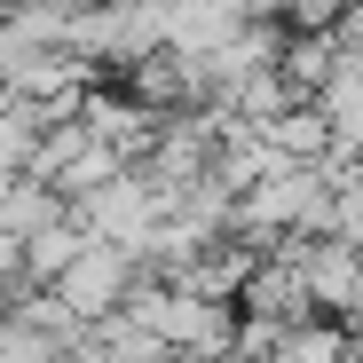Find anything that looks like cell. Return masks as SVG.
<instances>
[{
    "mask_svg": "<svg viewBox=\"0 0 363 363\" xmlns=\"http://www.w3.org/2000/svg\"><path fill=\"white\" fill-rule=\"evenodd\" d=\"M284 253L300 261V284H308V308L316 316H355V300H363V253H355V237H284Z\"/></svg>",
    "mask_w": 363,
    "mask_h": 363,
    "instance_id": "3957f363",
    "label": "cell"
},
{
    "mask_svg": "<svg viewBox=\"0 0 363 363\" xmlns=\"http://www.w3.org/2000/svg\"><path fill=\"white\" fill-rule=\"evenodd\" d=\"M355 253H363V237H355Z\"/></svg>",
    "mask_w": 363,
    "mask_h": 363,
    "instance_id": "4fadbf2b",
    "label": "cell"
},
{
    "mask_svg": "<svg viewBox=\"0 0 363 363\" xmlns=\"http://www.w3.org/2000/svg\"><path fill=\"white\" fill-rule=\"evenodd\" d=\"M206 363H253V355H206Z\"/></svg>",
    "mask_w": 363,
    "mask_h": 363,
    "instance_id": "7c38bea8",
    "label": "cell"
},
{
    "mask_svg": "<svg viewBox=\"0 0 363 363\" xmlns=\"http://www.w3.org/2000/svg\"><path fill=\"white\" fill-rule=\"evenodd\" d=\"M316 103H324V118H332V150L363 158V48H347L340 64H332V79L316 87Z\"/></svg>",
    "mask_w": 363,
    "mask_h": 363,
    "instance_id": "5b68a950",
    "label": "cell"
},
{
    "mask_svg": "<svg viewBox=\"0 0 363 363\" xmlns=\"http://www.w3.org/2000/svg\"><path fill=\"white\" fill-rule=\"evenodd\" d=\"M355 363H363V355H355Z\"/></svg>",
    "mask_w": 363,
    "mask_h": 363,
    "instance_id": "5bb4252c",
    "label": "cell"
},
{
    "mask_svg": "<svg viewBox=\"0 0 363 363\" xmlns=\"http://www.w3.org/2000/svg\"><path fill=\"white\" fill-rule=\"evenodd\" d=\"M261 135H269L284 158H324V150H332V118H324V103H316V95H292L284 111H269V118H261Z\"/></svg>",
    "mask_w": 363,
    "mask_h": 363,
    "instance_id": "8992f818",
    "label": "cell"
},
{
    "mask_svg": "<svg viewBox=\"0 0 363 363\" xmlns=\"http://www.w3.org/2000/svg\"><path fill=\"white\" fill-rule=\"evenodd\" d=\"M72 213L87 221V237H111V245H127V253L143 261L150 229H158V213H166V190L150 182V166H118L111 182H95L87 198H72Z\"/></svg>",
    "mask_w": 363,
    "mask_h": 363,
    "instance_id": "6da1fadb",
    "label": "cell"
},
{
    "mask_svg": "<svg viewBox=\"0 0 363 363\" xmlns=\"http://www.w3.org/2000/svg\"><path fill=\"white\" fill-rule=\"evenodd\" d=\"M269 363H355V340L332 316H292L269 347Z\"/></svg>",
    "mask_w": 363,
    "mask_h": 363,
    "instance_id": "ba28073f",
    "label": "cell"
},
{
    "mask_svg": "<svg viewBox=\"0 0 363 363\" xmlns=\"http://www.w3.org/2000/svg\"><path fill=\"white\" fill-rule=\"evenodd\" d=\"M87 340H95L103 363H166V355H174V347H166L143 316H127V308H111L103 324H87Z\"/></svg>",
    "mask_w": 363,
    "mask_h": 363,
    "instance_id": "9c48e42d",
    "label": "cell"
},
{
    "mask_svg": "<svg viewBox=\"0 0 363 363\" xmlns=\"http://www.w3.org/2000/svg\"><path fill=\"white\" fill-rule=\"evenodd\" d=\"M340 55H347V48H340V32H332V24H300V32L284 40V55H277V72H284L300 95H316V87L332 79Z\"/></svg>",
    "mask_w": 363,
    "mask_h": 363,
    "instance_id": "52a82bcc",
    "label": "cell"
},
{
    "mask_svg": "<svg viewBox=\"0 0 363 363\" xmlns=\"http://www.w3.org/2000/svg\"><path fill=\"white\" fill-rule=\"evenodd\" d=\"M79 118H87L103 143H118L127 158H143V150L158 143V127H166L158 103H143L135 87H87V95H79Z\"/></svg>",
    "mask_w": 363,
    "mask_h": 363,
    "instance_id": "277c9868",
    "label": "cell"
},
{
    "mask_svg": "<svg viewBox=\"0 0 363 363\" xmlns=\"http://www.w3.org/2000/svg\"><path fill=\"white\" fill-rule=\"evenodd\" d=\"M135 277H143V261L127 253V245H111V237H87V245L48 277V292L64 300V308L79 316V324H103L111 308H127V292H135Z\"/></svg>",
    "mask_w": 363,
    "mask_h": 363,
    "instance_id": "7a4b0ae2",
    "label": "cell"
},
{
    "mask_svg": "<svg viewBox=\"0 0 363 363\" xmlns=\"http://www.w3.org/2000/svg\"><path fill=\"white\" fill-rule=\"evenodd\" d=\"M79 245H87V221H79V213H64V221L32 229V237H24V277H32V284H48V277L64 269Z\"/></svg>",
    "mask_w": 363,
    "mask_h": 363,
    "instance_id": "30bf717a",
    "label": "cell"
},
{
    "mask_svg": "<svg viewBox=\"0 0 363 363\" xmlns=\"http://www.w3.org/2000/svg\"><path fill=\"white\" fill-rule=\"evenodd\" d=\"M16 174H24V166H0V213H9V190H16Z\"/></svg>",
    "mask_w": 363,
    "mask_h": 363,
    "instance_id": "8fae6325",
    "label": "cell"
}]
</instances>
